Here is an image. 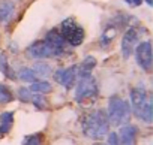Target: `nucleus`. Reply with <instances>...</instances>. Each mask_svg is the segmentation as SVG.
I'll return each instance as SVG.
<instances>
[{
    "instance_id": "a211bd4d",
    "label": "nucleus",
    "mask_w": 153,
    "mask_h": 145,
    "mask_svg": "<svg viewBox=\"0 0 153 145\" xmlns=\"http://www.w3.org/2000/svg\"><path fill=\"white\" fill-rule=\"evenodd\" d=\"M0 70H2V74H5V77H8V78H11V79H15V78H17V77L14 75V70L11 69V66H9L8 61H6V55H5V54L0 55Z\"/></svg>"
},
{
    "instance_id": "b1692460",
    "label": "nucleus",
    "mask_w": 153,
    "mask_h": 145,
    "mask_svg": "<svg viewBox=\"0 0 153 145\" xmlns=\"http://www.w3.org/2000/svg\"><path fill=\"white\" fill-rule=\"evenodd\" d=\"M107 145H120V141H119V136L116 132L108 133V144Z\"/></svg>"
},
{
    "instance_id": "a878e982",
    "label": "nucleus",
    "mask_w": 153,
    "mask_h": 145,
    "mask_svg": "<svg viewBox=\"0 0 153 145\" xmlns=\"http://www.w3.org/2000/svg\"><path fill=\"white\" fill-rule=\"evenodd\" d=\"M146 3H147V5H150V6H152V3H153V2H152V0H146Z\"/></svg>"
},
{
    "instance_id": "aec40b11",
    "label": "nucleus",
    "mask_w": 153,
    "mask_h": 145,
    "mask_svg": "<svg viewBox=\"0 0 153 145\" xmlns=\"http://www.w3.org/2000/svg\"><path fill=\"white\" fill-rule=\"evenodd\" d=\"M12 99H14V97H12L11 90H9L6 85L0 84V103H9Z\"/></svg>"
},
{
    "instance_id": "f3484780",
    "label": "nucleus",
    "mask_w": 153,
    "mask_h": 145,
    "mask_svg": "<svg viewBox=\"0 0 153 145\" xmlns=\"http://www.w3.org/2000/svg\"><path fill=\"white\" fill-rule=\"evenodd\" d=\"M18 78L21 81L33 82V81H36V74H35V70L30 69V67H21L18 70Z\"/></svg>"
},
{
    "instance_id": "2eb2a0df",
    "label": "nucleus",
    "mask_w": 153,
    "mask_h": 145,
    "mask_svg": "<svg viewBox=\"0 0 153 145\" xmlns=\"http://www.w3.org/2000/svg\"><path fill=\"white\" fill-rule=\"evenodd\" d=\"M29 90H30V91H33V93L45 94V93H50V91L53 90V87H51V84H50V82H47V81H33Z\"/></svg>"
},
{
    "instance_id": "412c9836",
    "label": "nucleus",
    "mask_w": 153,
    "mask_h": 145,
    "mask_svg": "<svg viewBox=\"0 0 153 145\" xmlns=\"http://www.w3.org/2000/svg\"><path fill=\"white\" fill-rule=\"evenodd\" d=\"M30 102L36 106V108H39V109H42V108H45L47 106V102H45V97H42L41 94H32V99H30Z\"/></svg>"
},
{
    "instance_id": "ddd939ff",
    "label": "nucleus",
    "mask_w": 153,
    "mask_h": 145,
    "mask_svg": "<svg viewBox=\"0 0 153 145\" xmlns=\"http://www.w3.org/2000/svg\"><path fill=\"white\" fill-rule=\"evenodd\" d=\"M14 123V112H3L0 115V133H9Z\"/></svg>"
},
{
    "instance_id": "f03ea898",
    "label": "nucleus",
    "mask_w": 153,
    "mask_h": 145,
    "mask_svg": "<svg viewBox=\"0 0 153 145\" xmlns=\"http://www.w3.org/2000/svg\"><path fill=\"white\" fill-rule=\"evenodd\" d=\"M129 115H131L129 102L123 100L119 96H111L108 100V114H107L110 124L120 126L129 120Z\"/></svg>"
},
{
    "instance_id": "f8f14e48",
    "label": "nucleus",
    "mask_w": 153,
    "mask_h": 145,
    "mask_svg": "<svg viewBox=\"0 0 153 145\" xmlns=\"http://www.w3.org/2000/svg\"><path fill=\"white\" fill-rule=\"evenodd\" d=\"M45 40L51 45V46H54V48H57V49H63V46H65V38L60 35V32H57L56 29L54 30H50L48 33H47V38H45Z\"/></svg>"
},
{
    "instance_id": "7ed1b4c3",
    "label": "nucleus",
    "mask_w": 153,
    "mask_h": 145,
    "mask_svg": "<svg viewBox=\"0 0 153 145\" xmlns=\"http://www.w3.org/2000/svg\"><path fill=\"white\" fill-rule=\"evenodd\" d=\"M60 35L68 40L72 46H78L84 40V30L76 24L72 18H68L62 23V32Z\"/></svg>"
},
{
    "instance_id": "1a4fd4ad",
    "label": "nucleus",
    "mask_w": 153,
    "mask_h": 145,
    "mask_svg": "<svg viewBox=\"0 0 153 145\" xmlns=\"http://www.w3.org/2000/svg\"><path fill=\"white\" fill-rule=\"evenodd\" d=\"M137 133H138V129L135 126H131V124L123 126L120 129V136H119L120 145H137Z\"/></svg>"
},
{
    "instance_id": "6e6552de",
    "label": "nucleus",
    "mask_w": 153,
    "mask_h": 145,
    "mask_svg": "<svg viewBox=\"0 0 153 145\" xmlns=\"http://www.w3.org/2000/svg\"><path fill=\"white\" fill-rule=\"evenodd\" d=\"M138 40V32L135 29H128L122 38V54L123 58H129L134 52V48Z\"/></svg>"
},
{
    "instance_id": "0eeeda50",
    "label": "nucleus",
    "mask_w": 153,
    "mask_h": 145,
    "mask_svg": "<svg viewBox=\"0 0 153 145\" xmlns=\"http://www.w3.org/2000/svg\"><path fill=\"white\" fill-rule=\"evenodd\" d=\"M76 78V66H71L68 69H59L54 74V79L62 84L65 88H72Z\"/></svg>"
},
{
    "instance_id": "4be33fe9",
    "label": "nucleus",
    "mask_w": 153,
    "mask_h": 145,
    "mask_svg": "<svg viewBox=\"0 0 153 145\" xmlns=\"http://www.w3.org/2000/svg\"><path fill=\"white\" fill-rule=\"evenodd\" d=\"M23 145H41V136H39V135L27 136V138L24 139Z\"/></svg>"
},
{
    "instance_id": "4468645a",
    "label": "nucleus",
    "mask_w": 153,
    "mask_h": 145,
    "mask_svg": "<svg viewBox=\"0 0 153 145\" xmlns=\"http://www.w3.org/2000/svg\"><path fill=\"white\" fill-rule=\"evenodd\" d=\"M137 115H138L141 120H144L146 123H152V120H153V109H152V103L146 100V103H144L138 111H137Z\"/></svg>"
},
{
    "instance_id": "423d86ee",
    "label": "nucleus",
    "mask_w": 153,
    "mask_h": 145,
    "mask_svg": "<svg viewBox=\"0 0 153 145\" xmlns=\"http://www.w3.org/2000/svg\"><path fill=\"white\" fill-rule=\"evenodd\" d=\"M135 49V57H137V63L141 69L144 70H150L152 67V43L150 40L141 42L137 45Z\"/></svg>"
},
{
    "instance_id": "39448f33",
    "label": "nucleus",
    "mask_w": 153,
    "mask_h": 145,
    "mask_svg": "<svg viewBox=\"0 0 153 145\" xmlns=\"http://www.w3.org/2000/svg\"><path fill=\"white\" fill-rule=\"evenodd\" d=\"M98 93V85H96V81L92 78V77H87V78H83L80 79L78 85H76V90H75V100L76 102H81L87 97H93L96 96Z\"/></svg>"
},
{
    "instance_id": "5701e85b",
    "label": "nucleus",
    "mask_w": 153,
    "mask_h": 145,
    "mask_svg": "<svg viewBox=\"0 0 153 145\" xmlns=\"http://www.w3.org/2000/svg\"><path fill=\"white\" fill-rule=\"evenodd\" d=\"M18 96H20V99L23 100V102H30V99H32V91L29 90V88H20L18 90Z\"/></svg>"
},
{
    "instance_id": "dca6fc26",
    "label": "nucleus",
    "mask_w": 153,
    "mask_h": 145,
    "mask_svg": "<svg viewBox=\"0 0 153 145\" xmlns=\"http://www.w3.org/2000/svg\"><path fill=\"white\" fill-rule=\"evenodd\" d=\"M116 35H117V27H114V26H108V27L105 29V32L102 33V38H101V46H108L110 42L116 38Z\"/></svg>"
},
{
    "instance_id": "f257e3e1",
    "label": "nucleus",
    "mask_w": 153,
    "mask_h": 145,
    "mask_svg": "<svg viewBox=\"0 0 153 145\" xmlns=\"http://www.w3.org/2000/svg\"><path fill=\"white\" fill-rule=\"evenodd\" d=\"M108 127H110L108 117L101 109L86 115V118L83 121V132H84V135L87 138L96 139V141L105 138V135L108 133Z\"/></svg>"
},
{
    "instance_id": "6ab92c4d",
    "label": "nucleus",
    "mask_w": 153,
    "mask_h": 145,
    "mask_svg": "<svg viewBox=\"0 0 153 145\" xmlns=\"http://www.w3.org/2000/svg\"><path fill=\"white\" fill-rule=\"evenodd\" d=\"M33 70H35V74H36V75L48 77V75L51 74V66L47 64V63H36L35 67H33Z\"/></svg>"
},
{
    "instance_id": "20e7f679",
    "label": "nucleus",
    "mask_w": 153,
    "mask_h": 145,
    "mask_svg": "<svg viewBox=\"0 0 153 145\" xmlns=\"http://www.w3.org/2000/svg\"><path fill=\"white\" fill-rule=\"evenodd\" d=\"M63 49H57L51 46L47 40H36L27 48V55L30 58H48V57H56L60 55Z\"/></svg>"
},
{
    "instance_id": "393cba45",
    "label": "nucleus",
    "mask_w": 153,
    "mask_h": 145,
    "mask_svg": "<svg viewBox=\"0 0 153 145\" xmlns=\"http://www.w3.org/2000/svg\"><path fill=\"white\" fill-rule=\"evenodd\" d=\"M125 2H126L129 6H132V8H137V6H140V5L143 3V0H125Z\"/></svg>"
},
{
    "instance_id": "9b49d317",
    "label": "nucleus",
    "mask_w": 153,
    "mask_h": 145,
    "mask_svg": "<svg viewBox=\"0 0 153 145\" xmlns=\"http://www.w3.org/2000/svg\"><path fill=\"white\" fill-rule=\"evenodd\" d=\"M147 100V94H146V90L138 87V88H132L131 91V105L134 106L135 111H138Z\"/></svg>"
},
{
    "instance_id": "9d476101",
    "label": "nucleus",
    "mask_w": 153,
    "mask_h": 145,
    "mask_svg": "<svg viewBox=\"0 0 153 145\" xmlns=\"http://www.w3.org/2000/svg\"><path fill=\"white\" fill-rule=\"evenodd\" d=\"M15 14V6L9 0H0V23H9L14 18Z\"/></svg>"
}]
</instances>
